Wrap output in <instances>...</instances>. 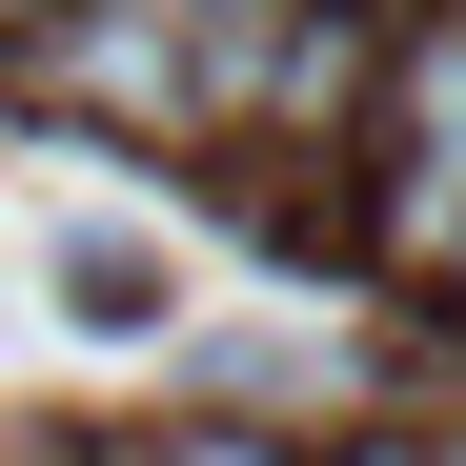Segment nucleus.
Listing matches in <instances>:
<instances>
[{
    "mask_svg": "<svg viewBox=\"0 0 466 466\" xmlns=\"http://www.w3.org/2000/svg\"><path fill=\"white\" fill-rule=\"evenodd\" d=\"M21 82L102 142H183V0H21Z\"/></svg>",
    "mask_w": 466,
    "mask_h": 466,
    "instance_id": "nucleus-1",
    "label": "nucleus"
},
{
    "mask_svg": "<svg viewBox=\"0 0 466 466\" xmlns=\"http://www.w3.org/2000/svg\"><path fill=\"white\" fill-rule=\"evenodd\" d=\"M142 466H284V446H264V426H163Z\"/></svg>",
    "mask_w": 466,
    "mask_h": 466,
    "instance_id": "nucleus-2",
    "label": "nucleus"
},
{
    "mask_svg": "<svg viewBox=\"0 0 466 466\" xmlns=\"http://www.w3.org/2000/svg\"><path fill=\"white\" fill-rule=\"evenodd\" d=\"M426 284H446V304H466V244H446V264H426Z\"/></svg>",
    "mask_w": 466,
    "mask_h": 466,
    "instance_id": "nucleus-3",
    "label": "nucleus"
},
{
    "mask_svg": "<svg viewBox=\"0 0 466 466\" xmlns=\"http://www.w3.org/2000/svg\"><path fill=\"white\" fill-rule=\"evenodd\" d=\"M0 41H21V0H0Z\"/></svg>",
    "mask_w": 466,
    "mask_h": 466,
    "instance_id": "nucleus-4",
    "label": "nucleus"
},
{
    "mask_svg": "<svg viewBox=\"0 0 466 466\" xmlns=\"http://www.w3.org/2000/svg\"><path fill=\"white\" fill-rule=\"evenodd\" d=\"M426 466H466V446H426Z\"/></svg>",
    "mask_w": 466,
    "mask_h": 466,
    "instance_id": "nucleus-5",
    "label": "nucleus"
}]
</instances>
